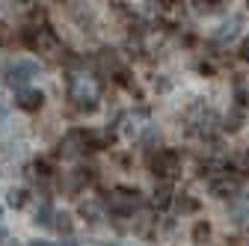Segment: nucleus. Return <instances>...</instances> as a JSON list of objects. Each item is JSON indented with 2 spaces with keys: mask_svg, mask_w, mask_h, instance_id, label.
I'll use <instances>...</instances> for the list:
<instances>
[{
  "mask_svg": "<svg viewBox=\"0 0 249 246\" xmlns=\"http://www.w3.org/2000/svg\"><path fill=\"white\" fill-rule=\"evenodd\" d=\"M137 202H140V193L137 190H116L110 196V211H116V213H131L137 208Z\"/></svg>",
  "mask_w": 249,
  "mask_h": 246,
  "instance_id": "3",
  "label": "nucleus"
},
{
  "mask_svg": "<svg viewBox=\"0 0 249 246\" xmlns=\"http://www.w3.org/2000/svg\"><path fill=\"white\" fill-rule=\"evenodd\" d=\"M178 166H181V155L175 148H160L158 155L151 158V172L154 175H160V178H172V175H178Z\"/></svg>",
  "mask_w": 249,
  "mask_h": 246,
  "instance_id": "1",
  "label": "nucleus"
},
{
  "mask_svg": "<svg viewBox=\"0 0 249 246\" xmlns=\"http://www.w3.org/2000/svg\"><path fill=\"white\" fill-rule=\"evenodd\" d=\"M36 223H39V226H51V223H53V208H51L48 202L36 211Z\"/></svg>",
  "mask_w": 249,
  "mask_h": 246,
  "instance_id": "7",
  "label": "nucleus"
},
{
  "mask_svg": "<svg viewBox=\"0 0 249 246\" xmlns=\"http://www.w3.org/2000/svg\"><path fill=\"white\" fill-rule=\"evenodd\" d=\"M3 74H6V83H9L12 89H24V83L36 74V66H33V63H24V59H18V63H9V66H6Z\"/></svg>",
  "mask_w": 249,
  "mask_h": 246,
  "instance_id": "2",
  "label": "nucleus"
},
{
  "mask_svg": "<svg viewBox=\"0 0 249 246\" xmlns=\"http://www.w3.org/2000/svg\"><path fill=\"white\" fill-rule=\"evenodd\" d=\"M237 193V181L234 178H220V181H211V196L216 199H229Z\"/></svg>",
  "mask_w": 249,
  "mask_h": 246,
  "instance_id": "5",
  "label": "nucleus"
},
{
  "mask_svg": "<svg viewBox=\"0 0 249 246\" xmlns=\"http://www.w3.org/2000/svg\"><path fill=\"white\" fill-rule=\"evenodd\" d=\"M240 59H246V63H249V39L240 42Z\"/></svg>",
  "mask_w": 249,
  "mask_h": 246,
  "instance_id": "11",
  "label": "nucleus"
},
{
  "mask_svg": "<svg viewBox=\"0 0 249 246\" xmlns=\"http://www.w3.org/2000/svg\"><path fill=\"white\" fill-rule=\"evenodd\" d=\"M208 234H211V228H208V223H199V226L193 228V240H196V243H202V240H208Z\"/></svg>",
  "mask_w": 249,
  "mask_h": 246,
  "instance_id": "10",
  "label": "nucleus"
},
{
  "mask_svg": "<svg viewBox=\"0 0 249 246\" xmlns=\"http://www.w3.org/2000/svg\"><path fill=\"white\" fill-rule=\"evenodd\" d=\"M0 240H6V231H3V228H0Z\"/></svg>",
  "mask_w": 249,
  "mask_h": 246,
  "instance_id": "13",
  "label": "nucleus"
},
{
  "mask_svg": "<svg viewBox=\"0 0 249 246\" xmlns=\"http://www.w3.org/2000/svg\"><path fill=\"white\" fill-rule=\"evenodd\" d=\"M151 202H154V208H158V211H163V208H169V202H172V184H169V181H163V184H158V190H154V196H151Z\"/></svg>",
  "mask_w": 249,
  "mask_h": 246,
  "instance_id": "6",
  "label": "nucleus"
},
{
  "mask_svg": "<svg viewBox=\"0 0 249 246\" xmlns=\"http://www.w3.org/2000/svg\"><path fill=\"white\" fill-rule=\"evenodd\" d=\"M15 104L21 107V110H30V113H33V110H39L42 104H45V95H42V92L39 89H18L15 92Z\"/></svg>",
  "mask_w": 249,
  "mask_h": 246,
  "instance_id": "4",
  "label": "nucleus"
},
{
  "mask_svg": "<svg viewBox=\"0 0 249 246\" xmlns=\"http://www.w3.org/2000/svg\"><path fill=\"white\" fill-rule=\"evenodd\" d=\"M53 220H56V228L59 231H71V217H69V213H53Z\"/></svg>",
  "mask_w": 249,
  "mask_h": 246,
  "instance_id": "9",
  "label": "nucleus"
},
{
  "mask_svg": "<svg viewBox=\"0 0 249 246\" xmlns=\"http://www.w3.org/2000/svg\"><path fill=\"white\" fill-rule=\"evenodd\" d=\"M30 246H53V243H48V240H33Z\"/></svg>",
  "mask_w": 249,
  "mask_h": 246,
  "instance_id": "12",
  "label": "nucleus"
},
{
  "mask_svg": "<svg viewBox=\"0 0 249 246\" xmlns=\"http://www.w3.org/2000/svg\"><path fill=\"white\" fill-rule=\"evenodd\" d=\"M9 205H12V208H24V205H27V190H21V187L15 190V187H12V190H9Z\"/></svg>",
  "mask_w": 249,
  "mask_h": 246,
  "instance_id": "8",
  "label": "nucleus"
},
{
  "mask_svg": "<svg viewBox=\"0 0 249 246\" xmlns=\"http://www.w3.org/2000/svg\"><path fill=\"white\" fill-rule=\"evenodd\" d=\"M246 163H249V151H246Z\"/></svg>",
  "mask_w": 249,
  "mask_h": 246,
  "instance_id": "14",
  "label": "nucleus"
}]
</instances>
